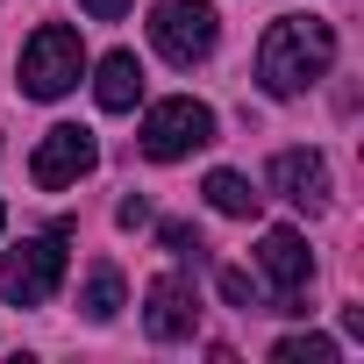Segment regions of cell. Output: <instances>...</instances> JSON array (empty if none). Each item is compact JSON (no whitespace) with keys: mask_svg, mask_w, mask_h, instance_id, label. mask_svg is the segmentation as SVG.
I'll return each mask as SVG.
<instances>
[{"mask_svg":"<svg viewBox=\"0 0 364 364\" xmlns=\"http://www.w3.org/2000/svg\"><path fill=\"white\" fill-rule=\"evenodd\" d=\"M58 286H65V229L22 236L8 250V264H0V300H8V307H43Z\"/></svg>","mask_w":364,"mask_h":364,"instance_id":"3","label":"cell"},{"mask_svg":"<svg viewBox=\"0 0 364 364\" xmlns=\"http://www.w3.org/2000/svg\"><path fill=\"white\" fill-rule=\"evenodd\" d=\"M93 100H100L107 114H129V107L143 100V65H136V50H107V58L93 65Z\"/></svg>","mask_w":364,"mask_h":364,"instance_id":"10","label":"cell"},{"mask_svg":"<svg viewBox=\"0 0 364 364\" xmlns=\"http://www.w3.org/2000/svg\"><path fill=\"white\" fill-rule=\"evenodd\" d=\"M328 65H336V29L321 15H279L257 43V86L272 100L307 93L314 79H328Z\"/></svg>","mask_w":364,"mask_h":364,"instance_id":"1","label":"cell"},{"mask_svg":"<svg viewBox=\"0 0 364 364\" xmlns=\"http://www.w3.org/2000/svg\"><path fill=\"white\" fill-rule=\"evenodd\" d=\"M79 8H86V15H93V22H122V15H129V8H136V0H79Z\"/></svg>","mask_w":364,"mask_h":364,"instance_id":"16","label":"cell"},{"mask_svg":"<svg viewBox=\"0 0 364 364\" xmlns=\"http://www.w3.org/2000/svg\"><path fill=\"white\" fill-rule=\"evenodd\" d=\"M157 243H164L171 257H200V250H208V243H200V236H193L186 222H164V229H157Z\"/></svg>","mask_w":364,"mask_h":364,"instance_id":"15","label":"cell"},{"mask_svg":"<svg viewBox=\"0 0 364 364\" xmlns=\"http://www.w3.org/2000/svg\"><path fill=\"white\" fill-rule=\"evenodd\" d=\"M222 300H229V307H264V293H257L250 272H222Z\"/></svg>","mask_w":364,"mask_h":364,"instance_id":"14","label":"cell"},{"mask_svg":"<svg viewBox=\"0 0 364 364\" xmlns=\"http://www.w3.org/2000/svg\"><path fill=\"white\" fill-rule=\"evenodd\" d=\"M264 178H272V193H286L300 215H321L328 208V157L321 150H279Z\"/></svg>","mask_w":364,"mask_h":364,"instance_id":"9","label":"cell"},{"mask_svg":"<svg viewBox=\"0 0 364 364\" xmlns=\"http://www.w3.org/2000/svg\"><path fill=\"white\" fill-rule=\"evenodd\" d=\"M114 222H122V229H143V222H150V208H143V200H122V215H114Z\"/></svg>","mask_w":364,"mask_h":364,"instance_id":"17","label":"cell"},{"mask_svg":"<svg viewBox=\"0 0 364 364\" xmlns=\"http://www.w3.org/2000/svg\"><path fill=\"white\" fill-rule=\"evenodd\" d=\"M100 164V143H93V129H79V122H58L43 143H36V157H29V178L43 193H65V186H79V178Z\"/></svg>","mask_w":364,"mask_h":364,"instance_id":"7","label":"cell"},{"mask_svg":"<svg viewBox=\"0 0 364 364\" xmlns=\"http://www.w3.org/2000/svg\"><path fill=\"white\" fill-rule=\"evenodd\" d=\"M215 36H222L215 0H164L157 22H150V43H157V58H171V65H200V58H215Z\"/></svg>","mask_w":364,"mask_h":364,"instance_id":"5","label":"cell"},{"mask_svg":"<svg viewBox=\"0 0 364 364\" xmlns=\"http://www.w3.org/2000/svg\"><path fill=\"white\" fill-rule=\"evenodd\" d=\"M79 79H86V43H79V29L43 22V29L22 43V93H29V100H65Z\"/></svg>","mask_w":364,"mask_h":364,"instance_id":"2","label":"cell"},{"mask_svg":"<svg viewBox=\"0 0 364 364\" xmlns=\"http://www.w3.org/2000/svg\"><path fill=\"white\" fill-rule=\"evenodd\" d=\"M272 357H279V364H336V343H328V336H279Z\"/></svg>","mask_w":364,"mask_h":364,"instance_id":"13","label":"cell"},{"mask_svg":"<svg viewBox=\"0 0 364 364\" xmlns=\"http://www.w3.org/2000/svg\"><path fill=\"white\" fill-rule=\"evenodd\" d=\"M0 229H8V208H0Z\"/></svg>","mask_w":364,"mask_h":364,"instance_id":"18","label":"cell"},{"mask_svg":"<svg viewBox=\"0 0 364 364\" xmlns=\"http://www.w3.org/2000/svg\"><path fill=\"white\" fill-rule=\"evenodd\" d=\"M143 328H150V343H186L193 328H200V293L186 286V279H150L143 286Z\"/></svg>","mask_w":364,"mask_h":364,"instance_id":"8","label":"cell"},{"mask_svg":"<svg viewBox=\"0 0 364 364\" xmlns=\"http://www.w3.org/2000/svg\"><path fill=\"white\" fill-rule=\"evenodd\" d=\"M122 307H129L122 272H114V264H93V272H86V293H79V314H86V321H114Z\"/></svg>","mask_w":364,"mask_h":364,"instance_id":"11","label":"cell"},{"mask_svg":"<svg viewBox=\"0 0 364 364\" xmlns=\"http://www.w3.org/2000/svg\"><path fill=\"white\" fill-rule=\"evenodd\" d=\"M257 264H264V279H272V314H307V279H314L307 236H300V229H264Z\"/></svg>","mask_w":364,"mask_h":364,"instance_id":"6","label":"cell"},{"mask_svg":"<svg viewBox=\"0 0 364 364\" xmlns=\"http://www.w3.org/2000/svg\"><path fill=\"white\" fill-rule=\"evenodd\" d=\"M208 143H215V107L193 100V93H171V100H157V107L143 114V157H157V164L193 157V150H208Z\"/></svg>","mask_w":364,"mask_h":364,"instance_id":"4","label":"cell"},{"mask_svg":"<svg viewBox=\"0 0 364 364\" xmlns=\"http://www.w3.org/2000/svg\"><path fill=\"white\" fill-rule=\"evenodd\" d=\"M200 193H208V208H215V215H236V222H250V215H257V200H264L243 171H208V186H200Z\"/></svg>","mask_w":364,"mask_h":364,"instance_id":"12","label":"cell"}]
</instances>
